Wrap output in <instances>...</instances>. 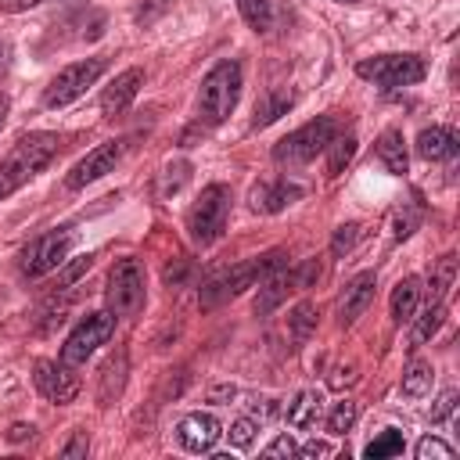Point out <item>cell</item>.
<instances>
[{
  "label": "cell",
  "instance_id": "1",
  "mask_svg": "<svg viewBox=\"0 0 460 460\" xmlns=\"http://www.w3.org/2000/svg\"><path fill=\"white\" fill-rule=\"evenodd\" d=\"M61 140L54 133H29L14 144V151L0 162V201L11 198L22 183H29L54 155H58Z\"/></svg>",
  "mask_w": 460,
  "mask_h": 460
},
{
  "label": "cell",
  "instance_id": "2",
  "mask_svg": "<svg viewBox=\"0 0 460 460\" xmlns=\"http://www.w3.org/2000/svg\"><path fill=\"white\" fill-rule=\"evenodd\" d=\"M237 97H241V65L226 58V61L212 65L208 75L201 79V90H198L201 122H208V126L226 122V115L237 108Z\"/></svg>",
  "mask_w": 460,
  "mask_h": 460
},
{
  "label": "cell",
  "instance_id": "3",
  "mask_svg": "<svg viewBox=\"0 0 460 460\" xmlns=\"http://www.w3.org/2000/svg\"><path fill=\"white\" fill-rule=\"evenodd\" d=\"M284 259H288V255H284L280 248H273V252H266L262 259L237 262L234 270H226V273L205 280V284H201V305L212 309V305H219V302H226V298H237L244 288H255V280H262L270 270L284 266Z\"/></svg>",
  "mask_w": 460,
  "mask_h": 460
},
{
  "label": "cell",
  "instance_id": "4",
  "mask_svg": "<svg viewBox=\"0 0 460 460\" xmlns=\"http://www.w3.org/2000/svg\"><path fill=\"white\" fill-rule=\"evenodd\" d=\"M338 137V122L331 115H316L313 122L298 126L295 133H288L284 140H277L273 147V162L280 165H305L313 162L320 151H327V144Z\"/></svg>",
  "mask_w": 460,
  "mask_h": 460
},
{
  "label": "cell",
  "instance_id": "5",
  "mask_svg": "<svg viewBox=\"0 0 460 460\" xmlns=\"http://www.w3.org/2000/svg\"><path fill=\"white\" fill-rule=\"evenodd\" d=\"M104 298H108V313H111V316H137V313L144 309V298H147L144 266H140L137 259H119V262L108 270Z\"/></svg>",
  "mask_w": 460,
  "mask_h": 460
},
{
  "label": "cell",
  "instance_id": "6",
  "mask_svg": "<svg viewBox=\"0 0 460 460\" xmlns=\"http://www.w3.org/2000/svg\"><path fill=\"white\" fill-rule=\"evenodd\" d=\"M226 216H230V187L208 183L187 212V230L198 244H212L226 230Z\"/></svg>",
  "mask_w": 460,
  "mask_h": 460
},
{
  "label": "cell",
  "instance_id": "7",
  "mask_svg": "<svg viewBox=\"0 0 460 460\" xmlns=\"http://www.w3.org/2000/svg\"><path fill=\"white\" fill-rule=\"evenodd\" d=\"M104 68H108V58H86V61H75V65L61 68V72L47 83L43 104H47V108H65V104L79 101V97L101 79Z\"/></svg>",
  "mask_w": 460,
  "mask_h": 460
},
{
  "label": "cell",
  "instance_id": "8",
  "mask_svg": "<svg viewBox=\"0 0 460 460\" xmlns=\"http://www.w3.org/2000/svg\"><path fill=\"white\" fill-rule=\"evenodd\" d=\"M359 79H370L377 86H413L428 75L424 58L417 54H381V58H367L356 65Z\"/></svg>",
  "mask_w": 460,
  "mask_h": 460
},
{
  "label": "cell",
  "instance_id": "9",
  "mask_svg": "<svg viewBox=\"0 0 460 460\" xmlns=\"http://www.w3.org/2000/svg\"><path fill=\"white\" fill-rule=\"evenodd\" d=\"M75 234L68 226H58V230H47L40 234L36 241H29L22 248V273L25 277H43L50 270H58L65 259H68V248H72Z\"/></svg>",
  "mask_w": 460,
  "mask_h": 460
},
{
  "label": "cell",
  "instance_id": "10",
  "mask_svg": "<svg viewBox=\"0 0 460 460\" xmlns=\"http://www.w3.org/2000/svg\"><path fill=\"white\" fill-rule=\"evenodd\" d=\"M111 331H115V316L111 313H90V316H83L75 323V331L61 345V363H68V367L86 363L97 352V345H104L111 338Z\"/></svg>",
  "mask_w": 460,
  "mask_h": 460
},
{
  "label": "cell",
  "instance_id": "11",
  "mask_svg": "<svg viewBox=\"0 0 460 460\" xmlns=\"http://www.w3.org/2000/svg\"><path fill=\"white\" fill-rule=\"evenodd\" d=\"M119 158H122V140L97 144L93 151H86V155L72 165V172L65 176V183H68L72 190H79V187H86V183H93V180L108 176V172L115 169V162H119Z\"/></svg>",
  "mask_w": 460,
  "mask_h": 460
},
{
  "label": "cell",
  "instance_id": "12",
  "mask_svg": "<svg viewBox=\"0 0 460 460\" xmlns=\"http://www.w3.org/2000/svg\"><path fill=\"white\" fill-rule=\"evenodd\" d=\"M40 395H47L50 402L65 406L79 395V377L68 370V363H54V359H40L36 363V374H32Z\"/></svg>",
  "mask_w": 460,
  "mask_h": 460
},
{
  "label": "cell",
  "instance_id": "13",
  "mask_svg": "<svg viewBox=\"0 0 460 460\" xmlns=\"http://www.w3.org/2000/svg\"><path fill=\"white\" fill-rule=\"evenodd\" d=\"M219 435H223L219 420H216L212 413H201V410L180 417V424H176V442H180L187 453H208Z\"/></svg>",
  "mask_w": 460,
  "mask_h": 460
},
{
  "label": "cell",
  "instance_id": "14",
  "mask_svg": "<svg viewBox=\"0 0 460 460\" xmlns=\"http://www.w3.org/2000/svg\"><path fill=\"white\" fill-rule=\"evenodd\" d=\"M374 288H377V277H374L370 270L356 273V277L345 284L341 298H338V320H341V323H356V320L367 313V305L374 302Z\"/></svg>",
  "mask_w": 460,
  "mask_h": 460
},
{
  "label": "cell",
  "instance_id": "15",
  "mask_svg": "<svg viewBox=\"0 0 460 460\" xmlns=\"http://www.w3.org/2000/svg\"><path fill=\"white\" fill-rule=\"evenodd\" d=\"M140 86H144V72H140V68H126V72H119V75L104 86V93H101V111H104V115H119V111H126V108L133 104V97L140 93Z\"/></svg>",
  "mask_w": 460,
  "mask_h": 460
},
{
  "label": "cell",
  "instance_id": "16",
  "mask_svg": "<svg viewBox=\"0 0 460 460\" xmlns=\"http://www.w3.org/2000/svg\"><path fill=\"white\" fill-rule=\"evenodd\" d=\"M291 288H298V280H295V270H288V266H277V270H270L262 280H259V295H255V313L259 316H266V313H273L284 298H288V291Z\"/></svg>",
  "mask_w": 460,
  "mask_h": 460
},
{
  "label": "cell",
  "instance_id": "17",
  "mask_svg": "<svg viewBox=\"0 0 460 460\" xmlns=\"http://www.w3.org/2000/svg\"><path fill=\"white\" fill-rule=\"evenodd\" d=\"M284 417H288V424L298 428V431L316 428V420L323 417V395H320L316 388H302V392L284 406Z\"/></svg>",
  "mask_w": 460,
  "mask_h": 460
},
{
  "label": "cell",
  "instance_id": "18",
  "mask_svg": "<svg viewBox=\"0 0 460 460\" xmlns=\"http://www.w3.org/2000/svg\"><path fill=\"white\" fill-rule=\"evenodd\" d=\"M456 147H460V140H456V133L446 129V126L420 129V137H417V155H420L424 162H446V158L456 155Z\"/></svg>",
  "mask_w": 460,
  "mask_h": 460
},
{
  "label": "cell",
  "instance_id": "19",
  "mask_svg": "<svg viewBox=\"0 0 460 460\" xmlns=\"http://www.w3.org/2000/svg\"><path fill=\"white\" fill-rule=\"evenodd\" d=\"M298 194H302V187H295V183H259V187L252 190V208H255V212H280V208H288Z\"/></svg>",
  "mask_w": 460,
  "mask_h": 460
},
{
  "label": "cell",
  "instance_id": "20",
  "mask_svg": "<svg viewBox=\"0 0 460 460\" xmlns=\"http://www.w3.org/2000/svg\"><path fill=\"white\" fill-rule=\"evenodd\" d=\"M377 158L385 162V169H388V172H395V176H402V172H406L410 155H406V140H402V133H399V129H385V133L377 137Z\"/></svg>",
  "mask_w": 460,
  "mask_h": 460
},
{
  "label": "cell",
  "instance_id": "21",
  "mask_svg": "<svg viewBox=\"0 0 460 460\" xmlns=\"http://www.w3.org/2000/svg\"><path fill=\"white\" fill-rule=\"evenodd\" d=\"M417 302H420V280L417 277H402L392 288V320L395 323H410L413 313H417Z\"/></svg>",
  "mask_w": 460,
  "mask_h": 460
},
{
  "label": "cell",
  "instance_id": "22",
  "mask_svg": "<svg viewBox=\"0 0 460 460\" xmlns=\"http://www.w3.org/2000/svg\"><path fill=\"white\" fill-rule=\"evenodd\" d=\"M291 104H295L291 90H266V93L259 97V104H255V119H252V126H255V129H262V126L277 122L280 115H288V108H291Z\"/></svg>",
  "mask_w": 460,
  "mask_h": 460
},
{
  "label": "cell",
  "instance_id": "23",
  "mask_svg": "<svg viewBox=\"0 0 460 460\" xmlns=\"http://www.w3.org/2000/svg\"><path fill=\"white\" fill-rule=\"evenodd\" d=\"M122 385H126V352L119 349V352L104 363V370H101V402L108 406V402L122 392Z\"/></svg>",
  "mask_w": 460,
  "mask_h": 460
},
{
  "label": "cell",
  "instance_id": "24",
  "mask_svg": "<svg viewBox=\"0 0 460 460\" xmlns=\"http://www.w3.org/2000/svg\"><path fill=\"white\" fill-rule=\"evenodd\" d=\"M402 449H406L402 431H399V428H385L381 435H374V438L367 442L363 456H367V460H385V456H399Z\"/></svg>",
  "mask_w": 460,
  "mask_h": 460
},
{
  "label": "cell",
  "instance_id": "25",
  "mask_svg": "<svg viewBox=\"0 0 460 460\" xmlns=\"http://www.w3.org/2000/svg\"><path fill=\"white\" fill-rule=\"evenodd\" d=\"M431 367L428 363H420V359H413L410 367H406V374H402V395H410V399H420V395H428L431 392Z\"/></svg>",
  "mask_w": 460,
  "mask_h": 460
},
{
  "label": "cell",
  "instance_id": "26",
  "mask_svg": "<svg viewBox=\"0 0 460 460\" xmlns=\"http://www.w3.org/2000/svg\"><path fill=\"white\" fill-rule=\"evenodd\" d=\"M316 305L313 302H298L295 309H291V316H288V331H291V338L295 341H305L313 331H316Z\"/></svg>",
  "mask_w": 460,
  "mask_h": 460
},
{
  "label": "cell",
  "instance_id": "27",
  "mask_svg": "<svg viewBox=\"0 0 460 460\" xmlns=\"http://www.w3.org/2000/svg\"><path fill=\"white\" fill-rule=\"evenodd\" d=\"M237 7H241V18L255 32H266L273 25V0H237Z\"/></svg>",
  "mask_w": 460,
  "mask_h": 460
},
{
  "label": "cell",
  "instance_id": "28",
  "mask_svg": "<svg viewBox=\"0 0 460 460\" xmlns=\"http://www.w3.org/2000/svg\"><path fill=\"white\" fill-rule=\"evenodd\" d=\"M327 151H331V158H327V176H338L349 162H352V155H356V137L349 133V137H334L331 144H327Z\"/></svg>",
  "mask_w": 460,
  "mask_h": 460
},
{
  "label": "cell",
  "instance_id": "29",
  "mask_svg": "<svg viewBox=\"0 0 460 460\" xmlns=\"http://www.w3.org/2000/svg\"><path fill=\"white\" fill-rule=\"evenodd\" d=\"M442 320H446V302H435V298H431V305H428V309L417 316L413 341H417V345H420V341H428V338H431V334L442 327Z\"/></svg>",
  "mask_w": 460,
  "mask_h": 460
},
{
  "label": "cell",
  "instance_id": "30",
  "mask_svg": "<svg viewBox=\"0 0 460 460\" xmlns=\"http://www.w3.org/2000/svg\"><path fill=\"white\" fill-rule=\"evenodd\" d=\"M453 273H456L453 255H442L438 266L431 270V298H435V302H446V291L453 288Z\"/></svg>",
  "mask_w": 460,
  "mask_h": 460
},
{
  "label": "cell",
  "instance_id": "31",
  "mask_svg": "<svg viewBox=\"0 0 460 460\" xmlns=\"http://www.w3.org/2000/svg\"><path fill=\"white\" fill-rule=\"evenodd\" d=\"M352 424H356V402H349V399L334 402V410L327 413V431L331 435H345Z\"/></svg>",
  "mask_w": 460,
  "mask_h": 460
},
{
  "label": "cell",
  "instance_id": "32",
  "mask_svg": "<svg viewBox=\"0 0 460 460\" xmlns=\"http://www.w3.org/2000/svg\"><path fill=\"white\" fill-rule=\"evenodd\" d=\"M453 460V446L449 442H442V438H435V435H424L420 442H417V460Z\"/></svg>",
  "mask_w": 460,
  "mask_h": 460
},
{
  "label": "cell",
  "instance_id": "33",
  "mask_svg": "<svg viewBox=\"0 0 460 460\" xmlns=\"http://www.w3.org/2000/svg\"><path fill=\"white\" fill-rule=\"evenodd\" d=\"M226 435H230V446H234V449H248V446L255 442V420H252V417H237Z\"/></svg>",
  "mask_w": 460,
  "mask_h": 460
},
{
  "label": "cell",
  "instance_id": "34",
  "mask_svg": "<svg viewBox=\"0 0 460 460\" xmlns=\"http://www.w3.org/2000/svg\"><path fill=\"white\" fill-rule=\"evenodd\" d=\"M90 262H93L90 255H79L72 266H65V270H61V277H58V280H61V288H72V284H75V280H79V277L90 270Z\"/></svg>",
  "mask_w": 460,
  "mask_h": 460
},
{
  "label": "cell",
  "instance_id": "35",
  "mask_svg": "<svg viewBox=\"0 0 460 460\" xmlns=\"http://www.w3.org/2000/svg\"><path fill=\"white\" fill-rule=\"evenodd\" d=\"M453 410H456V392L449 388V392H442V395L435 399V406H431V420L438 424V420H446Z\"/></svg>",
  "mask_w": 460,
  "mask_h": 460
},
{
  "label": "cell",
  "instance_id": "36",
  "mask_svg": "<svg viewBox=\"0 0 460 460\" xmlns=\"http://www.w3.org/2000/svg\"><path fill=\"white\" fill-rule=\"evenodd\" d=\"M356 234H359V226L356 223H345V226H338V234H334V255H341V252H349L352 248V241H356Z\"/></svg>",
  "mask_w": 460,
  "mask_h": 460
},
{
  "label": "cell",
  "instance_id": "37",
  "mask_svg": "<svg viewBox=\"0 0 460 460\" xmlns=\"http://www.w3.org/2000/svg\"><path fill=\"white\" fill-rule=\"evenodd\" d=\"M298 453V446L288 438V435H280V438H273L266 449H262V456H295Z\"/></svg>",
  "mask_w": 460,
  "mask_h": 460
},
{
  "label": "cell",
  "instance_id": "38",
  "mask_svg": "<svg viewBox=\"0 0 460 460\" xmlns=\"http://www.w3.org/2000/svg\"><path fill=\"white\" fill-rule=\"evenodd\" d=\"M86 449H90V442H86V431H79V435H75L68 446H61V456H68V460H72V456H86Z\"/></svg>",
  "mask_w": 460,
  "mask_h": 460
},
{
  "label": "cell",
  "instance_id": "39",
  "mask_svg": "<svg viewBox=\"0 0 460 460\" xmlns=\"http://www.w3.org/2000/svg\"><path fill=\"white\" fill-rule=\"evenodd\" d=\"M331 453H334V449H331L327 442H316V438H313V442L298 446V453H295V456H331Z\"/></svg>",
  "mask_w": 460,
  "mask_h": 460
},
{
  "label": "cell",
  "instance_id": "40",
  "mask_svg": "<svg viewBox=\"0 0 460 460\" xmlns=\"http://www.w3.org/2000/svg\"><path fill=\"white\" fill-rule=\"evenodd\" d=\"M252 413H255L259 420H266V417H273V413H277V402H273V399H266V395H262V399H252Z\"/></svg>",
  "mask_w": 460,
  "mask_h": 460
},
{
  "label": "cell",
  "instance_id": "41",
  "mask_svg": "<svg viewBox=\"0 0 460 460\" xmlns=\"http://www.w3.org/2000/svg\"><path fill=\"white\" fill-rule=\"evenodd\" d=\"M36 4H43V0H4L0 7H4V11H29V7H36Z\"/></svg>",
  "mask_w": 460,
  "mask_h": 460
},
{
  "label": "cell",
  "instance_id": "42",
  "mask_svg": "<svg viewBox=\"0 0 460 460\" xmlns=\"http://www.w3.org/2000/svg\"><path fill=\"white\" fill-rule=\"evenodd\" d=\"M25 435H32L29 424H14V428H11V442H18V438H25Z\"/></svg>",
  "mask_w": 460,
  "mask_h": 460
},
{
  "label": "cell",
  "instance_id": "43",
  "mask_svg": "<svg viewBox=\"0 0 460 460\" xmlns=\"http://www.w3.org/2000/svg\"><path fill=\"white\" fill-rule=\"evenodd\" d=\"M7 58H11V47H7V40H0V75L7 68Z\"/></svg>",
  "mask_w": 460,
  "mask_h": 460
},
{
  "label": "cell",
  "instance_id": "44",
  "mask_svg": "<svg viewBox=\"0 0 460 460\" xmlns=\"http://www.w3.org/2000/svg\"><path fill=\"white\" fill-rule=\"evenodd\" d=\"M4 119H7V97L0 93V126H4Z\"/></svg>",
  "mask_w": 460,
  "mask_h": 460
},
{
  "label": "cell",
  "instance_id": "45",
  "mask_svg": "<svg viewBox=\"0 0 460 460\" xmlns=\"http://www.w3.org/2000/svg\"><path fill=\"white\" fill-rule=\"evenodd\" d=\"M338 4H356V0H338Z\"/></svg>",
  "mask_w": 460,
  "mask_h": 460
}]
</instances>
